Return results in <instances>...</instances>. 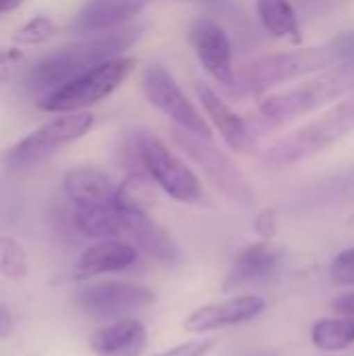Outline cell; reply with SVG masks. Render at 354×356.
Masks as SVG:
<instances>
[{
	"instance_id": "1",
	"label": "cell",
	"mask_w": 354,
	"mask_h": 356,
	"mask_svg": "<svg viewBox=\"0 0 354 356\" xmlns=\"http://www.w3.org/2000/svg\"><path fill=\"white\" fill-rule=\"evenodd\" d=\"M136 40H138V29H123V31L100 33L73 42L69 46H63L42 56L31 67H27L25 81L31 90L50 94L63 88L65 83L73 81L81 73L106 60L119 58L121 52L131 48Z\"/></svg>"
},
{
	"instance_id": "2",
	"label": "cell",
	"mask_w": 354,
	"mask_h": 356,
	"mask_svg": "<svg viewBox=\"0 0 354 356\" xmlns=\"http://www.w3.org/2000/svg\"><path fill=\"white\" fill-rule=\"evenodd\" d=\"M354 90V60L338 63L332 69H323L317 77L303 81L290 90L267 96L259 111L267 121L286 123L307 113H313L319 106H325L340 96H346Z\"/></svg>"
},
{
	"instance_id": "3",
	"label": "cell",
	"mask_w": 354,
	"mask_h": 356,
	"mask_svg": "<svg viewBox=\"0 0 354 356\" xmlns=\"http://www.w3.org/2000/svg\"><path fill=\"white\" fill-rule=\"evenodd\" d=\"M351 131H354V94L338 102L319 119L303 125L294 134L275 142L265 152V163L271 167L294 165L330 148Z\"/></svg>"
},
{
	"instance_id": "4",
	"label": "cell",
	"mask_w": 354,
	"mask_h": 356,
	"mask_svg": "<svg viewBox=\"0 0 354 356\" xmlns=\"http://www.w3.org/2000/svg\"><path fill=\"white\" fill-rule=\"evenodd\" d=\"M136 67V58L131 56H119L113 60H106L73 81L65 83L63 88L46 94L38 106L46 113H79L106 96H111L115 90L121 88V83L129 77V73Z\"/></svg>"
},
{
	"instance_id": "5",
	"label": "cell",
	"mask_w": 354,
	"mask_h": 356,
	"mask_svg": "<svg viewBox=\"0 0 354 356\" xmlns=\"http://www.w3.org/2000/svg\"><path fill=\"white\" fill-rule=\"evenodd\" d=\"M334 63L338 65L330 44L321 48H303L292 52L269 54L242 67L238 75V86L248 94H259L284 81L323 71Z\"/></svg>"
},
{
	"instance_id": "6",
	"label": "cell",
	"mask_w": 354,
	"mask_h": 356,
	"mask_svg": "<svg viewBox=\"0 0 354 356\" xmlns=\"http://www.w3.org/2000/svg\"><path fill=\"white\" fill-rule=\"evenodd\" d=\"M94 125V117L90 113H63V117H56L48 121L46 125L38 127L23 140H19L8 152L4 154V165L10 171L29 169L67 144L83 138Z\"/></svg>"
},
{
	"instance_id": "7",
	"label": "cell",
	"mask_w": 354,
	"mask_h": 356,
	"mask_svg": "<svg viewBox=\"0 0 354 356\" xmlns=\"http://www.w3.org/2000/svg\"><path fill=\"white\" fill-rule=\"evenodd\" d=\"M173 142L182 148L207 175V179L234 204L250 207L255 204V190L244 177V173L234 165V161L213 146L211 140L194 136L184 129H173Z\"/></svg>"
},
{
	"instance_id": "8",
	"label": "cell",
	"mask_w": 354,
	"mask_h": 356,
	"mask_svg": "<svg viewBox=\"0 0 354 356\" xmlns=\"http://www.w3.org/2000/svg\"><path fill=\"white\" fill-rule=\"evenodd\" d=\"M140 163L152 181L173 200L196 204L204 198L202 186L192 169H188L159 138L148 134L140 136Z\"/></svg>"
},
{
	"instance_id": "9",
	"label": "cell",
	"mask_w": 354,
	"mask_h": 356,
	"mask_svg": "<svg viewBox=\"0 0 354 356\" xmlns=\"http://www.w3.org/2000/svg\"><path fill=\"white\" fill-rule=\"evenodd\" d=\"M142 88L148 102L156 106L165 117H169L179 129L200 136L204 140H213V129L196 111V106L188 100V96L182 92V88L165 67H148L142 75Z\"/></svg>"
},
{
	"instance_id": "10",
	"label": "cell",
	"mask_w": 354,
	"mask_h": 356,
	"mask_svg": "<svg viewBox=\"0 0 354 356\" xmlns=\"http://www.w3.org/2000/svg\"><path fill=\"white\" fill-rule=\"evenodd\" d=\"M156 302L154 290L136 282H96L79 290L75 305L92 317L123 319Z\"/></svg>"
},
{
	"instance_id": "11",
	"label": "cell",
	"mask_w": 354,
	"mask_h": 356,
	"mask_svg": "<svg viewBox=\"0 0 354 356\" xmlns=\"http://www.w3.org/2000/svg\"><path fill=\"white\" fill-rule=\"evenodd\" d=\"M265 298L257 294H242L219 302L198 307L184 319V330L190 334H204L221 327H234L257 319L265 311Z\"/></svg>"
},
{
	"instance_id": "12",
	"label": "cell",
	"mask_w": 354,
	"mask_h": 356,
	"mask_svg": "<svg viewBox=\"0 0 354 356\" xmlns=\"http://www.w3.org/2000/svg\"><path fill=\"white\" fill-rule=\"evenodd\" d=\"M190 42L204 71L223 86H234L232 44L223 27L211 19H196L190 27Z\"/></svg>"
},
{
	"instance_id": "13",
	"label": "cell",
	"mask_w": 354,
	"mask_h": 356,
	"mask_svg": "<svg viewBox=\"0 0 354 356\" xmlns=\"http://www.w3.org/2000/svg\"><path fill=\"white\" fill-rule=\"evenodd\" d=\"M284 252L275 248L271 242H255L240 250V254L234 259L230 271L225 273V280L221 284V292H238L255 284L269 282L282 267Z\"/></svg>"
},
{
	"instance_id": "14",
	"label": "cell",
	"mask_w": 354,
	"mask_h": 356,
	"mask_svg": "<svg viewBox=\"0 0 354 356\" xmlns=\"http://www.w3.org/2000/svg\"><path fill=\"white\" fill-rule=\"evenodd\" d=\"M150 0H88L71 21V31L94 35L140 15Z\"/></svg>"
},
{
	"instance_id": "15",
	"label": "cell",
	"mask_w": 354,
	"mask_h": 356,
	"mask_svg": "<svg viewBox=\"0 0 354 356\" xmlns=\"http://www.w3.org/2000/svg\"><path fill=\"white\" fill-rule=\"evenodd\" d=\"M140 250L125 240H100L98 244L86 248L75 263L73 277L88 280L102 273L125 271L136 265Z\"/></svg>"
},
{
	"instance_id": "16",
	"label": "cell",
	"mask_w": 354,
	"mask_h": 356,
	"mask_svg": "<svg viewBox=\"0 0 354 356\" xmlns=\"http://www.w3.org/2000/svg\"><path fill=\"white\" fill-rule=\"evenodd\" d=\"M123 213V211H121ZM127 215V240L138 250L163 265H175L182 257L179 246L171 234L159 225L148 213H125Z\"/></svg>"
},
{
	"instance_id": "17",
	"label": "cell",
	"mask_w": 354,
	"mask_h": 356,
	"mask_svg": "<svg viewBox=\"0 0 354 356\" xmlns=\"http://www.w3.org/2000/svg\"><path fill=\"white\" fill-rule=\"evenodd\" d=\"M146 344V325L129 317L104 325L90 336V348L96 353V356H140Z\"/></svg>"
},
{
	"instance_id": "18",
	"label": "cell",
	"mask_w": 354,
	"mask_h": 356,
	"mask_svg": "<svg viewBox=\"0 0 354 356\" xmlns=\"http://www.w3.org/2000/svg\"><path fill=\"white\" fill-rule=\"evenodd\" d=\"M194 90H196V96H198L204 113L209 115V119L213 121L215 129L221 134V138L225 140V144L232 150H236V152L248 150V146H250V134H248V127H246L244 119L238 113H234L230 108V104L213 88H209L207 83L196 81Z\"/></svg>"
},
{
	"instance_id": "19",
	"label": "cell",
	"mask_w": 354,
	"mask_h": 356,
	"mask_svg": "<svg viewBox=\"0 0 354 356\" xmlns=\"http://www.w3.org/2000/svg\"><path fill=\"white\" fill-rule=\"evenodd\" d=\"M63 190L75 209L106 207L115 200V186L94 167H77L65 173Z\"/></svg>"
},
{
	"instance_id": "20",
	"label": "cell",
	"mask_w": 354,
	"mask_h": 356,
	"mask_svg": "<svg viewBox=\"0 0 354 356\" xmlns=\"http://www.w3.org/2000/svg\"><path fill=\"white\" fill-rule=\"evenodd\" d=\"M75 225L94 240H127V215L115 204L75 209Z\"/></svg>"
},
{
	"instance_id": "21",
	"label": "cell",
	"mask_w": 354,
	"mask_h": 356,
	"mask_svg": "<svg viewBox=\"0 0 354 356\" xmlns=\"http://www.w3.org/2000/svg\"><path fill=\"white\" fill-rule=\"evenodd\" d=\"M257 13L263 27L280 40H290L298 44L303 40L298 17L288 0H257Z\"/></svg>"
},
{
	"instance_id": "22",
	"label": "cell",
	"mask_w": 354,
	"mask_h": 356,
	"mask_svg": "<svg viewBox=\"0 0 354 356\" xmlns=\"http://www.w3.org/2000/svg\"><path fill=\"white\" fill-rule=\"evenodd\" d=\"M311 342L315 348L325 353H340L354 346V319L351 317H330L319 319L311 327Z\"/></svg>"
},
{
	"instance_id": "23",
	"label": "cell",
	"mask_w": 354,
	"mask_h": 356,
	"mask_svg": "<svg viewBox=\"0 0 354 356\" xmlns=\"http://www.w3.org/2000/svg\"><path fill=\"white\" fill-rule=\"evenodd\" d=\"M154 202L152 177L142 173H131L125 181L115 188L113 204L123 213H148Z\"/></svg>"
},
{
	"instance_id": "24",
	"label": "cell",
	"mask_w": 354,
	"mask_h": 356,
	"mask_svg": "<svg viewBox=\"0 0 354 356\" xmlns=\"http://www.w3.org/2000/svg\"><path fill=\"white\" fill-rule=\"evenodd\" d=\"M0 273L8 280L27 275V254L21 244L8 236H0Z\"/></svg>"
},
{
	"instance_id": "25",
	"label": "cell",
	"mask_w": 354,
	"mask_h": 356,
	"mask_svg": "<svg viewBox=\"0 0 354 356\" xmlns=\"http://www.w3.org/2000/svg\"><path fill=\"white\" fill-rule=\"evenodd\" d=\"M54 29L56 27L48 17H33L17 31L15 40L21 44H27V46H35V44H42L44 40H48L54 33Z\"/></svg>"
},
{
	"instance_id": "26",
	"label": "cell",
	"mask_w": 354,
	"mask_h": 356,
	"mask_svg": "<svg viewBox=\"0 0 354 356\" xmlns=\"http://www.w3.org/2000/svg\"><path fill=\"white\" fill-rule=\"evenodd\" d=\"M332 280L340 286H354V246L342 250L332 263Z\"/></svg>"
},
{
	"instance_id": "27",
	"label": "cell",
	"mask_w": 354,
	"mask_h": 356,
	"mask_svg": "<svg viewBox=\"0 0 354 356\" xmlns=\"http://www.w3.org/2000/svg\"><path fill=\"white\" fill-rule=\"evenodd\" d=\"M21 71H27L25 54L17 48L0 50V81L15 79Z\"/></svg>"
},
{
	"instance_id": "28",
	"label": "cell",
	"mask_w": 354,
	"mask_h": 356,
	"mask_svg": "<svg viewBox=\"0 0 354 356\" xmlns=\"http://www.w3.org/2000/svg\"><path fill=\"white\" fill-rule=\"evenodd\" d=\"M217 346L215 338H204V340H192V342H184L179 346H173L165 353H159L154 356H207L213 348Z\"/></svg>"
},
{
	"instance_id": "29",
	"label": "cell",
	"mask_w": 354,
	"mask_h": 356,
	"mask_svg": "<svg viewBox=\"0 0 354 356\" xmlns=\"http://www.w3.org/2000/svg\"><path fill=\"white\" fill-rule=\"evenodd\" d=\"M330 48L338 63H351L354 60V31H342L330 42Z\"/></svg>"
},
{
	"instance_id": "30",
	"label": "cell",
	"mask_w": 354,
	"mask_h": 356,
	"mask_svg": "<svg viewBox=\"0 0 354 356\" xmlns=\"http://www.w3.org/2000/svg\"><path fill=\"white\" fill-rule=\"evenodd\" d=\"M255 232L261 240L265 242H271L273 236L277 234V213L273 209H267L263 213L257 215L255 219Z\"/></svg>"
},
{
	"instance_id": "31",
	"label": "cell",
	"mask_w": 354,
	"mask_h": 356,
	"mask_svg": "<svg viewBox=\"0 0 354 356\" xmlns=\"http://www.w3.org/2000/svg\"><path fill=\"white\" fill-rule=\"evenodd\" d=\"M334 311L338 315H344V317H351L354 319V292H348V294H342L338 296L334 302H332Z\"/></svg>"
},
{
	"instance_id": "32",
	"label": "cell",
	"mask_w": 354,
	"mask_h": 356,
	"mask_svg": "<svg viewBox=\"0 0 354 356\" xmlns=\"http://www.w3.org/2000/svg\"><path fill=\"white\" fill-rule=\"evenodd\" d=\"M13 325H15L13 315L8 313V309L4 305H0V340L8 338L13 334Z\"/></svg>"
},
{
	"instance_id": "33",
	"label": "cell",
	"mask_w": 354,
	"mask_h": 356,
	"mask_svg": "<svg viewBox=\"0 0 354 356\" xmlns=\"http://www.w3.org/2000/svg\"><path fill=\"white\" fill-rule=\"evenodd\" d=\"M23 4V0H0V13H10L15 8H19Z\"/></svg>"
}]
</instances>
